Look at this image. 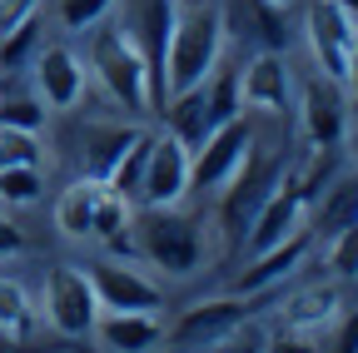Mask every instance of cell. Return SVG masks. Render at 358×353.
Instances as JSON below:
<instances>
[{
    "label": "cell",
    "mask_w": 358,
    "mask_h": 353,
    "mask_svg": "<svg viewBox=\"0 0 358 353\" xmlns=\"http://www.w3.org/2000/svg\"><path fill=\"white\" fill-rule=\"evenodd\" d=\"M224 30H229V15H224L219 0H174L169 55H164V90L169 95L189 90V85H204V75L219 65Z\"/></svg>",
    "instance_id": "6da1fadb"
},
{
    "label": "cell",
    "mask_w": 358,
    "mask_h": 353,
    "mask_svg": "<svg viewBox=\"0 0 358 353\" xmlns=\"http://www.w3.org/2000/svg\"><path fill=\"white\" fill-rule=\"evenodd\" d=\"M129 234H134V254L155 269H164L169 279H189L199 264H204V239H199V224L189 214L174 209H145L129 219Z\"/></svg>",
    "instance_id": "7a4b0ae2"
},
{
    "label": "cell",
    "mask_w": 358,
    "mask_h": 353,
    "mask_svg": "<svg viewBox=\"0 0 358 353\" xmlns=\"http://www.w3.org/2000/svg\"><path fill=\"white\" fill-rule=\"evenodd\" d=\"M90 70H95V80L105 85V95H110L120 110H129V115L155 110V100H150V70H145V55L134 50V40H129L120 25L95 30V40H90Z\"/></svg>",
    "instance_id": "3957f363"
},
{
    "label": "cell",
    "mask_w": 358,
    "mask_h": 353,
    "mask_svg": "<svg viewBox=\"0 0 358 353\" xmlns=\"http://www.w3.org/2000/svg\"><path fill=\"white\" fill-rule=\"evenodd\" d=\"M303 40H308V55L319 65L324 80L334 85H348V60H353V20L343 15L338 0H313L308 15H303Z\"/></svg>",
    "instance_id": "277c9868"
},
{
    "label": "cell",
    "mask_w": 358,
    "mask_h": 353,
    "mask_svg": "<svg viewBox=\"0 0 358 353\" xmlns=\"http://www.w3.org/2000/svg\"><path fill=\"white\" fill-rule=\"evenodd\" d=\"M45 319H50L55 333L65 338H80L95 329L100 319V298L90 289V274L75 269V264H55L50 274H45Z\"/></svg>",
    "instance_id": "5b68a950"
},
{
    "label": "cell",
    "mask_w": 358,
    "mask_h": 353,
    "mask_svg": "<svg viewBox=\"0 0 358 353\" xmlns=\"http://www.w3.org/2000/svg\"><path fill=\"white\" fill-rule=\"evenodd\" d=\"M249 150H254V129H249L244 115L229 120V124H214L204 135V145L189 154V185L194 189H224L244 169Z\"/></svg>",
    "instance_id": "8992f818"
},
{
    "label": "cell",
    "mask_w": 358,
    "mask_h": 353,
    "mask_svg": "<svg viewBox=\"0 0 358 353\" xmlns=\"http://www.w3.org/2000/svg\"><path fill=\"white\" fill-rule=\"evenodd\" d=\"M249 298L244 294H224V298H209V303H189L169 329H164V343L169 348H214L224 343L234 329L249 324Z\"/></svg>",
    "instance_id": "52a82bcc"
},
{
    "label": "cell",
    "mask_w": 358,
    "mask_h": 353,
    "mask_svg": "<svg viewBox=\"0 0 358 353\" xmlns=\"http://www.w3.org/2000/svg\"><path fill=\"white\" fill-rule=\"evenodd\" d=\"M85 274H90V289L100 298V314H159L164 308V289L120 259H100Z\"/></svg>",
    "instance_id": "ba28073f"
},
{
    "label": "cell",
    "mask_w": 358,
    "mask_h": 353,
    "mask_svg": "<svg viewBox=\"0 0 358 353\" xmlns=\"http://www.w3.org/2000/svg\"><path fill=\"white\" fill-rule=\"evenodd\" d=\"M194 185H189V150L169 129L150 135V159H145V185H140V209H174Z\"/></svg>",
    "instance_id": "9c48e42d"
},
{
    "label": "cell",
    "mask_w": 358,
    "mask_h": 353,
    "mask_svg": "<svg viewBox=\"0 0 358 353\" xmlns=\"http://www.w3.org/2000/svg\"><path fill=\"white\" fill-rule=\"evenodd\" d=\"M294 95V70L284 50H259L244 70H239V105L244 110H264V115H284Z\"/></svg>",
    "instance_id": "30bf717a"
},
{
    "label": "cell",
    "mask_w": 358,
    "mask_h": 353,
    "mask_svg": "<svg viewBox=\"0 0 358 353\" xmlns=\"http://www.w3.org/2000/svg\"><path fill=\"white\" fill-rule=\"evenodd\" d=\"M35 100L45 110H75L80 95H85V60L70 50V45H45L35 60Z\"/></svg>",
    "instance_id": "8fae6325"
},
{
    "label": "cell",
    "mask_w": 358,
    "mask_h": 353,
    "mask_svg": "<svg viewBox=\"0 0 358 353\" xmlns=\"http://www.w3.org/2000/svg\"><path fill=\"white\" fill-rule=\"evenodd\" d=\"M299 124L308 145H343V129H348V100H343V85L313 75L299 95Z\"/></svg>",
    "instance_id": "7c38bea8"
},
{
    "label": "cell",
    "mask_w": 358,
    "mask_h": 353,
    "mask_svg": "<svg viewBox=\"0 0 358 353\" xmlns=\"http://www.w3.org/2000/svg\"><path fill=\"white\" fill-rule=\"evenodd\" d=\"M294 229H303V204H299V194H294L289 185H274V189L264 194V204L249 214L244 244H249V254H259V249L284 244Z\"/></svg>",
    "instance_id": "4fadbf2b"
},
{
    "label": "cell",
    "mask_w": 358,
    "mask_h": 353,
    "mask_svg": "<svg viewBox=\"0 0 358 353\" xmlns=\"http://www.w3.org/2000/svg\"><path fill=\"white\" fill-rule=\"evenodd\" d=\"M274 164H268L264 154H259V140H254V150H249V159H244V169L234 174V189H229V199H224V209H219V219L229 224L234 234H244V224H249V214L264 204V194L274 189Z\"/></svg>",
    "instance_id": "5bb4252c"
},
{
    "label": "cell",
    "mask_w": 358,
    "mask_h": 353,
    "mask_svg": "<svg viewBox=\"0 0 358 353\" xmlns=\"http://www.w3.org/2000/svg\"><path fill=\"white\" fill-rule=\"evenodd\" d=\"M303 254H308V229H294L284 244H274V249H259L254 254V264L244 269V279L234 284V294H244V298H254V294H268L274 284H284L299 264H303Z\"/></svg>",
    "instance_id": "9a60e30c"
},
{
    "label": "cell",
    "mask_w": 358,
    "mask_h": 353,
    "mask_svg": "<svg viewBox=\"0 0 358 353\" xmlns=\"http://www.w3.org/2000/svg\"><path fill=\"white\" fill-rule=\"evenodd\" d=\"M95 333L110 353H155L164 343V324L159 314H100Z\"/></svg>",
    "instance_id": "2e32d148"
},
{
    "label": "cell",
    "mask_w": 358,
    "mask_h": 353,
    "mask_svg": "<svg viewBox=\"0 0 358 353\" xmlns=\"http://www.w3.org/2000/svg\"><path fill=\"white\" fill-rule=\"evenodd\" d=\"M145 129L140 124H110V120H95L85 124V180H110V169L120 164V154L140 140Z\"/></svg>",
    "instance_id": "e0dca14e"
},
{
    "label": "cell",
    "mask_w": 358,
    "mask_h": 353,
    "mask_svg": "<svg viewBox=\"0 0 358 353\" xmlns=\"http://www.w3.org/2000/svg\"><path fill=\"white\" fill-rule=\"evenodd\" d=\"M334 319H338V284H308V289L289 294L279 308V329H289V333H313Z\"/></svg>",
    "instance_id": "ac0fdd59"
},
{
    "label": "cell",
    "mask_w": 358,
    "mask_h": 353,
    "mask_svg": "<svg viewBox=\"0 0 358 353\" xmlns=\"http://www.w3.org/2000/svg\"><path fill=\"white\" fill-rule=\"evenodd\" d=\"M100 180H75L60 199H55V229L65 239H90V219H95V199H100Z\"/></svg>",
    "instance_id": "d6986e66"
},
{
    "label": "cell",
    "mask_w": 358,
    "mask_h": 353,
    "mask_svg": "<svg viewBox=\"0 0 358 353\" xmlns=\"http://www.w3.org/2000/svg\"><path fill=\"white\" fill-rule=\"evenodd\" d=\"M334 174H338V145H313V150H308V159L289 174L284 185L299 194V204H303V209H313V199L329 189Z\"/></svg>",
    "instance_id": "ffe728a7"
},
{
    "label": "cell",
    "mask_w": 358,
    "mask_h": 353,
    "mask_svg": "<svg viewBox=\"0 0 358 353\" xmlns=\"http://www.w3.org/2000/svg\"><path fill=\"white\" fill-rule=\"evenodd\" d=\"M313 209H319V234H338L343 224H353L358 219V174H334L329 189L313 199Z\"/></svg>",
    "instance_id": "44dd1931"
},
{
    "label": "cell",
    "mask_w": 358,
    "mask_h": 353,
    "mask_svg": "<svg viewBox=\"0 0 358 353\" xmlns=\"http://www.w3.org/2000/svg\"><path fill=\"white\" fill-rule=\"evenodd\" d=\"M204 100H209V124L239 120V115H244V105H239V70L214 65V70L204 75Z\"/></svg>",
    "instance_id": "7402d4cb"
},
{
    "label": "cell",
    "mask_w": 358,
    "mask_h": 353,
    "mask_svg": "<svg viewBox=\"0 0 358 353\" xmlns=\"http://www.w3.org/2000/svg\"><path fill=\"white\" fill-rule=\"evenodd\" d=\"M145 159H150V129L140 140H134L124 154H120V164L110 169V180H105V189L110 194H120V199H129V204H140V185H145Z\"/></svg>",
    "instance_id": "603a6c76"
},
{
    "label": "cell",
    "mask_w": 358,
    "mask_h": 353,
    "mask_svg": "<svg viewBox=\"0 0 358 353\" xmlns=\"http://www.w3.org/2000/svg\"><path fill=\"white\" fill-rule=\"evenodd\" d=\"M30 324H35L30 294H25L15 279L0 274V333H6V338H25V333H30Z\"/></svg>",
    "instance_id": "cb8c5ba5"
},
{
    "label": "cell",
    "mask_w": 358,
    "mask_h": 353,
    "mask_svg": "<svg viewBox=\"0 0 358 353\" xmlns=\"http://www.w3.org/2000/svg\"><path fill=\"white\" fill-rule=\"evenodd\" d=\"M129 219H134V214H129V199L100 189V199H95V219H90V239L115 244L120 234H129Z\"/></svg>",
    "instance_id": "d4e9b609"
},
{
    "label": "cell",
    "mask_w": 358,
    "mask_h": 353,
    "mask_svg": "<svg viewBox=\"0 0 358 353\" xmlns=\"http://www.w3.org/2000/svg\"><path fill=\"white\" fill-rule=\"evenodd\" d=\"M45 150H40V135H30V129H10V124H0V169H40Z\"/></svg>",
    "instance_id": "484cf974"
},
{
    "label": "cell",
    "mask_w": 358,
    "mask_h": 353,
    "mask_svg": "<svg viewBox=\"0 0 358 353\" xmlns=\"http://www.w3.org/2000/svg\"><path fill=\"white\" fill-rule=\"evenodd\" d=\"M35 45H40V15H30L25 25H15L6 40H0V65L20 70L25 60H35Z\"/></svg>",
    "instance_id": "4316f807"
},
{
    "label": "cell",
    "mask_w": 358,
    "mask_h": 353,
    "mask_svg": "<svg viewBox=\"0 0 358 353\" xmlns=\"http://www.w3.org/2000/svg\"><path fill=\"white\" fill-rule=\"evenodd\" d=\"M40 189H45L40 169H30V164H20V169H0V204H35Z\"/></svg>",
    "instance_id": "83f0119b"
},
{
    "label": "cell",
    "mask_w": 358,
    "mask_h": 353,
    "mask_svg": "<svg viewBox=\"0 0 358 353\" xmlns=\"http://www.w3.org/2000/svg\"><path fill=\"white\" fill-rule=\"evenodd\" d=\"M329 269H338V279H358V219L329 234Z\"/></svg>",
    "instance_id": "f1b7e54d"
},
{
    "label": "cell",
    "mask_w": 358,
    "mask_h": 353,
    "mask_svg": "<svg viewBox=\"0 0 358 353\" xmlns=\"http://www.w3.org/2000/svg\"><path fill=\"white\" fill-rule=\"evenodd\" d=\"M0 124H10V129H30V135H40V124H45V105H40V100H30V95L0 100Z\"/></svg>",
    "instance_id": "f546056e"
},
{
    "label": "cell",
    "mask_w": 358,
    "mask_h": 353,
    "mask_svg": "<svg viewBox=\"0 0 358 353\" xmlns=\"http://www.w3.org/2000/svg\"><path fill=\"white\" fill-rule=\"evenodd\" d=\"M110 10H115V0H60L65 30H90V25H100Z\"/></svg>",
    "instance_id": "4dcf8cb0"
},
{
    "label": "cell",
    "mask_w": 358,
    "mask_h": 353,
    "mask_svg": "<svg viewBox=\"0 0 358 353\" xmlns=\"http://www.w3.org/2000/svg\"><path fill=\"white\" fill-rule=\"evenodd\" d=\"M30 15H40V0H0V40H6L15 25H25Z\"/></svg>",
    "instance_id": "1f68e13d"
},
{
    "label": "cell",
    "mask_w": 358,
    "mask_h": 353,
    "mask_svg": "<svg viewBox=\"0 0 358 353\" xmlns=\"http://www.w3.org/2000/svg\"><path fill=\"white\" fill-rule=\"evenodd\" d=\"M15 254H25V234H20V224H10L0 214V259H15Z\"/></svg>",
    "instance_id": "d6a6232c"
},
{
    "label": "cell",
    "mask_w": 358,
    "mask_h": 353,
    "mask_svg": "<svg viewBox=\"0 0 358 353\" xmlns=\"http://www.w3.org/2000/svg\"><path fill=\"white\" fill-rule=\"evenodd\" d=\"M264 353H313V343H308V333H289V329H284Z\"/></svg>",
    "instance_id": "836d02e7"
},
{
    "label": "cell",
    "mask_w": 358,
    "mask_h": 353,
    "mask_svg": "<svg viewBox=\"0 0 358 353\" xmlns=\"http://www.w3.org/2000/svg\"><path fill=\"white\" fill-rule=\"evenodd\" d=\"M334 353H358V314L343 319V333H338V348Z\"/></svg>",
    "instance_id": "e575fe53"
},
{
    "label": "cell",
    "mask_w": 358,
    "mask_h": 353,
    "mask_svg": "<svg viewBox=\"0 0 358 353\" xmlns=\"http://www.w3.org/2000/svg\"><path fill=\"white\" fill-rule=\"evenodd\" d=\"M348 85L358 90V40H353V60H348Z\"/></svg>",
    "instance_id": "d590c367"
},
{
    "label": "cell",
    "mask_w": 358,
    "mask_h": 353,
    "mask_svg": "<svg viewBox=\"0 0 358 353\" xmlns=\"http://www.w3.org/2000/svg\"><path fill=\"white\" fill-rule=\"evenodd\" d=\"M338 6H343V15L353 20V30H358V0H338Z\"/></svg>",
    "instance_id": "8d00e7d4"
},
{
    "label": "cell",
    "mask_w": 358,
    "mask_h": 353,
    "mask_svg": "<svg viewBox=\"0 0 358 353\" xmlns=\"http://www.w3.org/2000/svg\"><path fill=\"white\" fill-rule=\"evenodd\" d=\"M268 6H279V10H289V6H294V0H268Z\"/></svg>",
    "instance_id": "74e56055"
},
{
    "label": "cell",
    "mask_w": 358,
    "mask_h": 353,
    "mask_svg": "<svg viewBox=\"0 0 358 353\" xmlns=\"http://www.w3.org/2000/svg\"><path fill=\"white\" fill-rule=\"evenodd\" d=\"M259 353H264V348H259Z\"/></svg>",
    "instance_id": "f35d334b"
}]
</instances>
